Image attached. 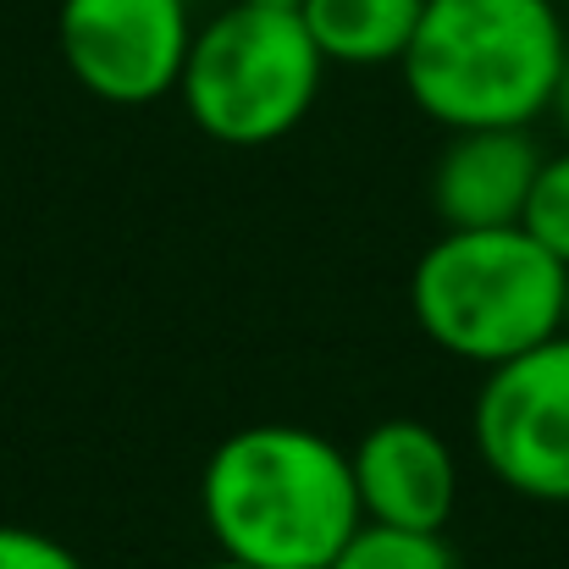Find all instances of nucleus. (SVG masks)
<instances>
[{
    "label": "nucleus",
    "mask_w": 569,
    "mask_h": 569,
    "mask_svg": "<svg viewBox=\"0 0 569 569\" xmlns=\"http://www.w3.org/2000/svg\"><path fill=\"white\" fill-rule=\"evenodd\" d=\"M199 515L221 559L327 569L366 526L349 453L310 426H243L204 459Z\"/></svg>",
    "instance_id": "f257e3e1"
},
{
    "label": "nucleus",
    "mask_w": 569,
    "mask_h": 569,
    "mask_svg": "<svg viewBox=\"0 0 569 569\" xmlns=\"http://www.w3.org/2000/svg\"><path fill=\"white\" fill-rule=\"evenodd\" d=\"M569 56L559 0H426L403 50L409 100L448 133L531 128Z\"/></svg>",
    "instance_id": "f03ea898"
},
{
    "label": "nucleus",
    "mask_w": 569,
    "mask_h": 569,
    "mask_svg": "<svg viewBox=\"0 0 569 569\" xmlns=\"http://www.w3.org/2000/svg\"><path fill=\"white\" fill-rule=\"evenodd\" d=\"M409 310L465 366H509L565 332V260L526 227H442L415 260Z\"/></svg>",
    "instance_id": "7ed1b4c3"
},
{
    "label": "nucleus",
    "mask_w": 569,
    "mask_h": 569,
    "mask_svg": "<svg viewBox=\"0 0 569 569\" xmlns=\"http://www.w3.org/2000/svg\"><path fill=\"white\" fill-rule=\"evenodd\" d=\"M327 78V56L316 50L299 11H266L232 0L204 28H193L183 61V111L189 122L232 150L288 139Z\"/></svg>",
    "instance_id": "20e7f679"
},
{
    "label": "nucleus",
    "mask_w": 569,
    "mask_h": 569,
    "mask_svg": "<svg viewBox=\"0 0 569 569\" xmlns=\"http://www.w3.org/2000/svg\"><path fill=\"white\" fill-rule=\"evenodd\" d=\"M470 437L481 465L509 492L569 503V332L487 371L470 409Z\"/></svg>",
    "instance_id": "39448f33"
},
{
    "label": "nucleus",
    "mask_w": 569,
    "mask_h": 569,
    "mask_svg": "<svg viewBox=\"0 0 569 569\" xmlns=\"http://www.w3.org/2000/svg\"><path fill=\"white\" fill-rule=\"evenodd\" d=\"M56 44L78 89L106 106H150L183 83L189 0H61Z\"/></svg>",
    "instance_id": "423d86ee"
},
{
    "label": "nucleus",
    "mask_w": 569,
    "mask_h": 569,
    "mask_svg": "<svg viewBox=\"0 0 569 569\" xmlns=\"http://www.w3.org/2000/svg\"><path fill=\"white\" fill-rule=\"evenodd\" d=\"M349 465L366 520L398 531H448L459 503V459L437 426L409 415L377 420L349 448Z\"/></svg>",
    "instance_id": "0eeeda50"
},
{
    "label": "nucleus",
    "mask_w": 569,
    "mask_h": 569,
    "mask_svg": "<svg viewBox=\"0 0 569 569\" xmlns=\"http://www.w3.org/2000/svg\"><path fill=\"white\" fill-rule=\"evenodd\" d=\"M537 172L531 128H459L431 167V210L442 227H520Z\"/></svg>",
    "instance_id": "6e6552de"
},
{
    "label": "nucleus",
    "mask_w": 569,
    "mask_h": 569,
    "mask_svg": "<svg viewBox=\"0 0 569 569\" xmlns=\"http://www.w3.org/2000/svg\"><path fill=\"white\" fill-rule=\"evenodd\" d=\"M426 0H305V28L327 67H387L403 61Z\"/></svg>",
    "instance_id": "1a4fd4ad"
},
{
    "label": "nucleus",
    "mask_w": 569,
    "mask_h": 569,
    "mask_svg": "<svg viewBox=\"0 0 569 569\" xmlns=\"http://www.w3.org/2000/svg\"><path fill=\"white\" fill-rule=\"evenodd\" d=\"M327 569H459L442 531H398L366 520Z\"/></svg>",
    "instance_id": "9d476101"
},
{
    "label": "nucleus",
    "mask_w": 569,
    "mask_h": 569,
    "mask_svg": "<svg viewBox=\"0 0 569 569\" xmlns=\"http://www.w3.org/2000/svg\"><path fill=\"white\" fill-rule=\"evenodd\" d=\"M520 227L569 266V150L559 156H542V172L531 183V199H526V216Z\"/></svg>",
    "instance_id": "9b49d317"
},
{
    "label": "nucleus",
    "mask_w": 569,
    "mask_h": 569,
    "mask_svg": "<svg viewBox=\"0 0 569 569\" xmlns=\"http://www.w3.org/2000/svg\"><path fill=\"white\" fill-rule=\"evenodd\" d=\"M0 569H83V559L33 526H0Z\"/></svg>",
    "instance_id": "f8f14e48"
},
{
    "label": "nucleus",
    "mask_w": 569,
    "mask_h": 569,
    "mask_svg": "<svg viewBox=\"0 0 569 569\" xmlns=\"http://www.w3.org/2000/svg\"><path fill=\"white\" fill-rule=\"evenodd\" d=\"M553 117H559V128L569 139V56H565V72H559V89H553Z\"/></svg>",
    "instance_id": "ddd939ff"
},
{
    "label": "nucleus",
    "mask_w": 569,
    "mask_h": 569,
    "mask_svg": "<svg viewBox=\"0 0 569 569\" xmlns=\"http://www.w3.org/2000/svg\"><path fill=\"white\" fill-rule=\"evenodd\" d=\"M243 6H266V11H305V0H243Z\"/></svg>",
    "instance_id": "4468645a"
},
{
    "label": "nucleus",
    "mask_w": 569,
    "mask_h": 569,
    "mask_svg": "<svg viewBox=\"0 0 569 569\" xmlns=\"http://www.w3.org/2000/svg\"><path fill=\"white\" fill-rule=\"evenodd\" d=\"M204 569H254V565H238V559H216V565H204Z\"/></svg>",
    "instance_id": "2eb2a0df"
},
{
    "label": "nucleus",
    "mask_w": 569,
    "mask_h": 569,
    "mask_svg": "<svg viewBox=\"0 0 569 569\" xmlns=\"http://www.w3.org/2000/svg\"><path fill=\"white\" fill-rule=\"evenodd\" d=\"M565 332H569V266H565Z\"/></svg>",
    "instance_id": "dca6fc26"
}]
</instances>
